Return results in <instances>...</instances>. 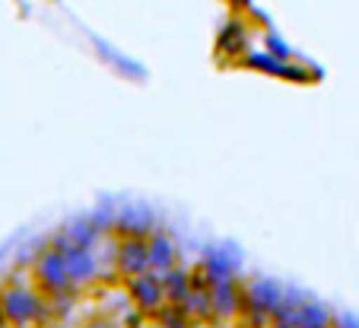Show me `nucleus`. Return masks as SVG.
<instances>
[{"label": "nucleus", "mask_w": 359, "mask_h": 328, "mask_svg": "<svg viewBox=\"0 0 359 328\" xmlns=\"http://www.w3.org/2000/svg\"><path fill=\"white\" fill-rule=\"evenodd\" d=\"M102 236H105V232L93 223V217H74L61 230V240L70 242V246H80V249H95Z\"/></svg>", "instance_id": "nucleus-12"}, {"label": "nucleus", "mask_w": 359, "mask_h": 328, "mask_svg": "<svg viewBox=\"0 0 359 328\" xmlns=\"http://www.w3.org/2000/svg\"><path fill=\"white\" fill-rule=\"evenodd\" d=\"M264 51H267V55H273V58H280V61H286V64L292 61V51H290V45H286V41H283V35H277L271 26L264 29Z\"/></svg>", "instance_id": "nucleus-14"}, {"label": "nucleus", "mask_w": 359, "mask_h": 328, "mask_svg": "<svg viewBox=\"0 0 359 328\" xmlns=\"http://www.w3.org/2000/svg\"><path fill=\"white\" fill-rule=\"evenodd\" d=\"M283 294H286V287L277 284V280L251 277L248 284H242V315L251 322H258V328L271 325L273 313H277L280 303H283Z\"/></svg>", "instance_id": "nucleus-3"}, {"label": "nucleus", "mask_w": 359, "mask_h": 328, "mask_svg": "<svg viewBox=\"0 0 359 328\" xmlns=\"http://www.w3.org/2000/svg\"><path fill=\"white\" fill-rule=\"evenodd\" d=\"M55 242L61 246L64 261H67V274H70V280H74L76 290H86V287H93V284H99L102 265H99V258H95V249L70 246V242L61 240V232L55 236Z\"/></svg>", "instance_id": "nucleus-5"}, {"label": "nucleus", "mask_w": 359, "mask_h": 328, "mask_svg": "<svg viewBox=\"0 0 359 328\" xmlns=\"http://www.w3.org/2000/svg\"><path fill=\"white\" fill-rule=\"evenodd\" d=\"M128 300L140 309L143 315H153L165 306V290H163V277L153 271L128 277Z\"/></svg>", "instance_id": "nucleus-7"}, {"label": "nucleus", "mask_w": 359, "mask_h": 328, "mask_svg": "<svg viewBox=\"0 0 359 328\" xmlns=\"http://www.w3.org/2000/svg\"><path fill=\"white\" fill-rule=\"evenodd\" d=\"M245 67L251 70H261V74H271V77H286V61H280V58L267 55V51H245L242 55Z\"/></svg>", "instance_id": "nucleus-13"}, {"label": "nucleus", "mask_w": 359, "mask_h": 328, "mask_svg": "<svg viewBox=\"0 0 359 328\" xmlns=\"http://www.w3.org/2000/svg\"><path fill=\"white\" fill-rule=\"evenodd\" d=\"M236 274H238V261H236V255H232V249L213 246V249H207V252H203L201 271H197V277H201V280L236 277Z\"/></svg>", "instance_id": "nucleus-10"}, {"label": "nucleus", "mask_w": 359, "mask_h": 328, "mask_svg": "<svg viewBox=\"0 0 359 328\" xmlns=\"http://www.w3.org/2000/svg\"><path fill=\"white\" fill-rule=\"evenodd\" d=\"M178 242L169 230L156 226V230L147 236V261H149V271L153 274H165L172 268H178Z\"/></svg>", "instance_id": "nucleus-8"}, {"label": "nucleus", "mask_w": 359, "mask_h": 328, "mask_svg": "<svg viewBox=\"0 0 359 328\" xmlns=\"http://www.w3.org/2000/svg\"><path fill=\"white\" fill-rule=\"evenodd\" d=\"M137 328H165V325H163V322H159V319H147V322H140V325H137Z\"/></svg>", "instance_id": "nucleus-18"}, {"label": "nucleus", "mask_w": 359, "mask_h": 328, "mask_svg": "<svg viewBox=\"0 0 359 328\" xmlns=\"http://www.w3.org/2000/svg\"><path fill=\"white\" fill-rule=\"evenodd\" d=\"M159 277H163L165 303H172V306H184V300H188V296L194 294L197 277L188 271V268H172V271L159 274Z\"/></svg>", "instance_id": "nucleus-11"}, {"label": "nucleus", "mask_w": 359, "mask_h": 328, "mask_svg": "<svg viewBox=\"0 0 359 328\" xmlns=\"http://www.w3.org/2000/svg\"><path fill=\"white\" fill-rule=\"evenodd\" d=\"M83 328H124V325L115 319H109V315H99V319H89Z\"/></svg>", "instance_id": "nucleus-16"}, {"label": "nucleus", "mask_w": 359, "mask_h": 328, "mask_svg": "<svg viewBox=\"0 0 359 328\" xmlns=\"http://www.w3.org/2000/svg\"><path fill=\"white\" fill-rule=\"evenodd\" d=\"M115 268L121 277H137L149 271L147 261V240H118L115 246Z\"/></svg>", "instance_id": "nucleus-9"}, {"label": "nucleus", "mask_w": 359, "mask_h": 328, "mask_svg": "<svg viewBox=\"0 0 359 328\" xmlns=\"http://www.w3.org/2000/svg\"><path fill=\"white\" fill-rule=\"evenodd\" d=\"M0 328H4V319H0Z\"/></svg>", "instance_id": "nucleus-19"}, {"label": "nucleus", "mask_w": 359, "mask_h": 328, "mask_svg": "<svg viewBox=\"0 0 359 328\" xmlns=\"http://www.w3.org/2000/svg\"><path fill=\"white\" fill-rule=\"evenodd\" d=\"M32 274H35V287H39L48 300L61 303V300H70V296H74L76 287H74V280H70V274H67V261H64L61 246H57L55 240L39 252Z\"/></svg>", "instance_id": "nucleus-2"}, {"label": "nucleus", "mask_w": 359, "mask_h": 328, "mask_svg": "<svg viewBox=\"0 0 359 328\" xmlns=\"http://www.w3.org/2000/svg\"><path fill=\"white\" fill-rule=\"evenodd\" d=\"M207 290V303H210V319L229 322L242 315V284L236 277H219V280H201Z\"/></svg>", "instance_id": "nucleus-4"}, {"label": "nucleus", "mask_w": 359, "mask_h": 328, "mask_svg": "<svg viewBox=\"0 0 359 328\" xmlns=\"http://www.w3.org/2000/svg\"><path fill=\"white\" fill-rule=\"evenodd\" d=\"M156 214L143 204H124L115 211V223H111V232L118 240H147L149 232L156 230Z\"/></svg>", "instance_id": "nucleus-6"}, {"label": "nucleus", "mask_w": 359, "mask_h": 328, "mask_svg": "<svg viewBox=\"0 0 359 328\" xmlns=\"http://www.w3.org/2000/svg\"><path fill=\"white\" fill-rule=\"evenodd\" d=\"M232 10H251V0H229Z\"/></svg>", "instance_id": "nucleus-17"}, {"label": "nucleus", "mask_w": 359, "mask_h": 328, "mask_svg": "<svg viewBox=\"0 0 359 328\" xmlns=\"http://www.w3.org/2000/svg\"><path fill=\"white\" fill-rule=\"evenodd\" d=\"M48 315V296L32 284H4L0 287V319L4 328H35Z\"/></svg>", "instance_id": "nucleus-1"}, {"label": "nucleus", "mask_w": 359, "mask_h": 328, "mask_svg": "<svg viewBox=\"0 0 359 328\" xmlns=\"http://www.w3.org/2000/svg\"><path fill=\"white\" fill-rule=\"evenodd\" d=\"M232 45V55H238V45H245V29L238 20H232L229 26L219 32V48H229Z\"/></svg>", "instance_id": "nucleus-15"}]
</instances>
